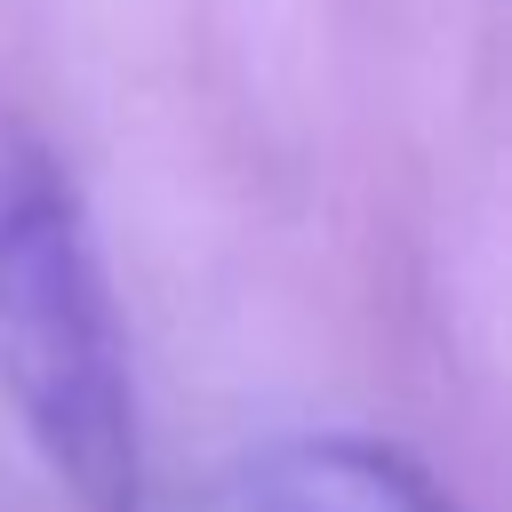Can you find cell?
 Wrapping results in <instances>:
<instances>
[{"mask_svg":"<svg viewBox=\"0 0 512 512\" xmlns=\"http://www.w3.org/2000/svg\"><path fill=\"white\" fill-rule=\"evenodd\" d=\"M240 512H464V504L392 440L288 432L248 456Z\"/></svg>","mask_w":512,"mask_h":512,"instance_id":"cell-2","label":"cell"},{"mask_svg":"<svg viewBox=\"0 0 512 512\" xmlns=\"http://www.w3.org/2000/svg\"><path fill=\"white\" fill-rule=\"evenodd\" d=\"M0 408L72 512H144L120 296L64 160L0 104Z\"/></svg>","mask_w":512,"mask_h":512,"instance_id":"cell-1","label":"cell"}]
</instances>
